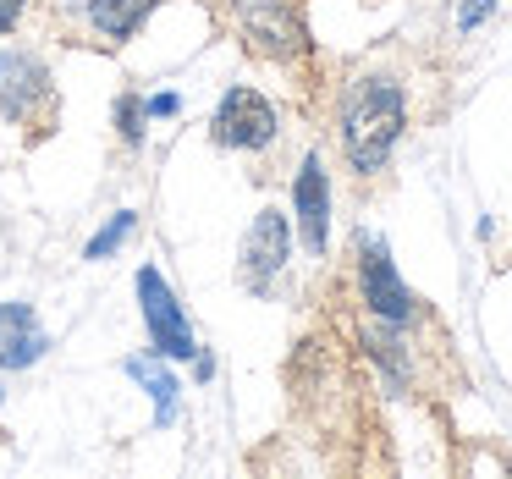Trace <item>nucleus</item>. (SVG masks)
Instances as JSON below:
<instances>
[{"label":"nucleus","mask_w":512,"mask_h":479,"mask_svg":"<svg viewBox=\"0 0 512 479\" xmlns=\"http://www.w3.org/2000/svg\"><path fill=\"white\" fill-rule=\"evenodd\" d=\"M402 133V89L386 78H364L342 105V144L358 171H380Z\"/></svg>","instance_id":"f257e3e1"},{"label":"nucleus","mask_w":512,"mask_h":479,"mask_svg":"<svg viewBox=\"0 0 512 479\" xmlns=\"http://www.w3.org/2000/svg\"><path fill=\"white\" fill-rule=\"evenodd\" d=\"M232 17L237 28H243V39L259 50V56H298V50H309V39H303V17L292 12V0H232Z\"/></svg>","instance_id":"f03ea898"},{"label":"nucleus","mask_w":512,"mask_h":479,"mask_svg":"<svg viewBox=\"0 0 512 479\" xmlns=\"http://www.w3.org/2000/svg\"><path fill=\"white\" fill-rule=\"evenodd\" d=\"M138 298H144V320H149V336H155V353L160 358H193V331L182 320V303L155 270H138Z\"/></svg>","instance_id":"7ed1b4c3"},{"label":"nucleus","mask_w":512,"mask_h":479,"mask_svg":"<svg viewBox=\"0 0 512 479\" xmlns=\"http://www.w3.org/2000/svg\"><path fill=\"white\" fill-rule=\"evenodd\" d=\"M276 138V111L254 89H232L215 111V144L226 149H265Z\"/></svg>","instance_id":"20e7f679"},{"label":"nucleus","mask_w":512,"mask_h":479,"mask_svg":"<svg viewBox=\"0 0 512 479\" xmlns=\"http://www.w3.org/2000/svg\"><path fill=\"white\" fill-rule=\"evenodd\" d=\"M281 265H287V221H281V210H259L254 232L243 243V287L265 292Z\"/></svg>","instance_id":"39448f33"},{"label":"nucleus","mask_w":512,"mask_h":479,"mask_svg":"<svg viewBox=\"0 0 512 479\" xmlns=\"http://www.w3.org/2000/svg\"><path fill=\"white\" fill-rule=\"evenodd\" d=\"M364 303L380 314V320H391V325H402L413 314V298H408V287L397 281V270H391L386 243H380V237H369V243H364Z\"/></svg>","instance_id":"423d86ee"},{"label":"nucleus","mask_w":512,"mask_h":479,"mask_svg":"<svg viewBox=\"0 0 512 479\" xmlns=\"http://www.w3.org/2000/svg\"><path fill=\"white\" fill-rule=\"evenodd\" d=\"M45 353V331H39L28 303H0V369H28Z\"/></svg>","instance_id":"0eeeda50"},{"label":"nucleus","mask_w":512,"mask_h":479,"mask_svg":"<svg viewBox=\"0 0 512 479\" xmlns=\"http://www.w3.org/2000/svg\"><path fill=\"white\" fill-rule=\"evenodd\" d=\"M292 199H298V226H303V248L309 254H320L325 248V221H331V193H325V171L320 160H303L298 171V188H292Z\"/></svg>","instance_id":"6e6552de"},{"label":"nucleus","mask_w":512,"mask_h":479,"mask_svg":"<svg viewBox=\"0 0 512 479\" xmlns=\"http://www.w3.org/2000/svg\"><path fill=\"white\" fill-rule=\"evenodd\" d=\"M45 67H39L34 56H23V50H12V56H0V111L6 116H28L39 105V94H45Z\"/></svg>","instance_id":"1a4fd4ad"},{"label":"nucleus","mask_w":512,"mask_h":479,"mask_svg":"<svg viewBox=\"0 0 512 479\" xmlns=\"http://www.w3.org/2000/svg\"><path fill=\"white\" fill-rule=\"evenodd\" d=\"M127 375L138 380V386H149V397H155V430H166L171 419H177V380H171L166 364H155V358H127Z\"/></svg>","instance_id":"9d476101"},{"label":"nucleus","mask_w":512,"mask_h":479,"mask_svg":"<svg viewBox=\"0 0 512 479\" xmlns=\"http://www.w3.org/2000/svg\"><path fill=\"white\" fill-rule=\"evenodd\" d=\"M149 6H155V0H89V17H94L100 34L127 39V34H138V23L149 17Z\"/></svg>","instance_id":"9b49d317"},{"label":"nucleus","mask_w":512,"mask_h":479,"mask_svg":"<svg viewBox=\"0 0 512 479\" xmlns=\"http://www.w3.org/2000/svg\"><path fill=\"white\" fill-rule=\"evenodd\" d=\"M133 226H138V215H133V210H116V215H111V226H105L100 237H89V248H83V254H89V259L116 254V248H122L127 237H133Z\"/></svg>","instance_id":"f8f14e48"},{"label":"nucleus","mask_w":512,"mask_h":479,"mask_svg":"<svg viewBox=\"0 0 512 479\" xmlns=\"http://www.w3.org/2000/svg\"><path fill=\"white\" fill-rule=\"evenodd\" d=\"M122 138H127V144H138V105L133 100H122Z\"/></svg>","instance_id":"ddd939ff"},{"label":"nucleus","mask_w":512,"mask_h":479,"mask_svg":"<svg viewBox=\"0 0 512 479\" xmlns=\"http://www.w3.org/2000/svg\"><path fill=\"white\" fill-rule=\"evenodd\" d=\"M490 6H496V0H468V6H463V17H457V23H463V28H474L479 17L490 12Z\"/></svg>","instance_id":"4468645a"},{"label":"nucleus","mask_w":512,"mask_h":479,"mask_svg":"<svg viewBox=\"0 0 512 479\" xmlns=\"http://www.w3.org/2000/svg\"><path fill=\"white\" fill-rule=\"evenodd\" d=\"M17 12H23V0H0V34L17 23Z\"/></svg>","instance_id":"2eb2a0df"},{"label":"nucleus","mask_w":512,"mask_h":479,"mask_svg":"<svg viewBox=\"0 0 512 479\" xmlns=\"http://www.w3.org/2000/svg\"><path fill=\"white\" fill-rule=\"evenodd\" d=\"M149 111H155V116H177V94H155V100H149Z\"/></svg>","instance_id":"dca6fc26"}]
</instances>
